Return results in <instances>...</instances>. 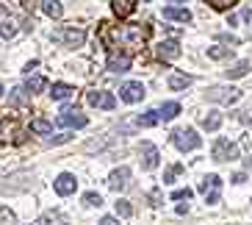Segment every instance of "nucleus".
<instances>
[{"mask_svg": "<svg viewBox=\"0 0 252 225\" xmlns=\"http://www.w3.org/2000/svg\"><path fill=\"white\" fill-rule=\"evenodd\" d=\"M147 37H150V25H125L119 31V39L127 42L130 47H141L147 42Z\"/></svg>", "mask_w": 252, "mask_h": 225, "instance_id": "obj_4", "label": "nucleus"}, {"mask_svg": "<svg viewBox=\"0 0 252 225\" xmlns=\"http://www.w3.org/2000/svg\"><path fill=\"white\" fill-rule=\"evenodd\" d=\"M86 100H89V106H94V109H103V112H111L114 106H117V98H114L111 92H89L86 95Z\"/></svg>", "mask_w": 252, "mask_h": 225, "instance_id": "obj_10", "label": "nucleus"}, {"mask_svg": "<svg viewBox=\"0 0 252 225\" xmlns=\"http://www.w3.org/2000/svg\"><path fill=\"white\" fill-rule=\"evenodd\" d=\"M205 98L211 103H222V106H230V103H238L241 100V92L236 86H211L205 92Z\"/></svg>", "mask_w": 252, "mask_h": 225, "instance_id": "obj_2", "label": "nucleus"}, {"mask_svg": "<svg viewBox=\"0 0 252 225\" xmlns=\"http://www.w3.org/2000/svg\"><path fill=\"white\" fill-rule=\"evenodd\" d=\"M53 189H56V195L67 197V195H72L75 189H78V181H75L72 173H61L59 178L53 181Z\"/></svg>", "mask_w": 252, "mask_h": 225, "instance_id": "obj_11", "label": "nucleus"}, {"mask_svg": "<svg viewBox=\"0 0 252 225\" xmlns=\"http://www.w3.org/2000/svg\"><path fill=\"white\" fill-rule=\"evenodd\" d=\"M141 167L144 170H156L158 167V148L153 142H141Z\"/></svg>", "mask_w": 252, "mask_h": 225, "instance_id": "obj_13", "label": "nucleus"}, {"mask_svg": "<svg viewBox=\"0 0 252 225\" xmlns=\"http://www.w3.org/2000/svg\"><path fill=\"white\" fill-rule=\"evenodd\" d=\"M100 225H119V220L117 217H103V220H100Z\"/></svg>", "mask_w": 252, "mask_h": 225, "instance_id": "obj_39", "label": "nucleus"}, {"mask_svg": "<svg viewBox=\"0 0 252 225\" xmlns=\"http://www.w3.org/2000/svg\"><path fill=\"white\" fill-rule=\"evenodd\" d=\"M53 42H59L64 47H83L86 42V31L83 28H61V31H53Z\"/></svg>", "mask_w": 252, "mask_h": 225, "instance_id": "obj_1", "label": "nucleus"}, {"mask_svg": "<svg viewBox=\"0 0 252 225\" xmlns=\"http://www.w3.org/2000/svg\"><path fill=\"white\" fill-rule=\"evenodd\" d=\"M169 3H180V0H169Z\"/></svg>", "mask_w": 252, "mask_h": 225, "instance_id": "obj_45", "label": "nucleus"}, {"mask_svg": "<svg viewBox=\"0 0 252 225\" xmlns=\"http://www.w3.org/2000/svg\"><path fill=\"white\" fill-rule=\"evenodd\" d=\"M86 114H81L78 109H72V106H67L64 112L59 114V125H67V128H83L86 125Z\"/></svg>", "mask_w": 252, "mask_h": 225, "instance_id": "obj_8", "label": "nucleus"}, {"mask_svg": "<svg viewBox=\"0 0 252 225\" xmlns=\"http://www.w3.org/2000/svg\"><path fill=\"white\" fill-rule=\"evenodd\" d=\"M20 3H23L25 8H33V6H36V0H20Z\"/></svg>", "mask_w": 252, "mask_h": 225, "instance_id": "obj_42", "label": "nucleus"}, {"mask_svg": "<svg viewBox=\"0 0 252 225\" xmlns=\"http://www.w3.org/2000/svg\"><path fill=\"white\" fill-rule=\"evenodd\" d=\"M39 6H42V11H45L47 17H53V20H59V17L64 14V8H61L59 0H42Z\"/></svg>", "mask_w": 252, "mask_h": 225, "instance_id": "obj_23", "label": "nucleus"}, {"mask_svg": "<svg viewBox=\"0 0 252 225\" xmlns=\"http://www.w3.org/2000/svg\"><path fill=\"white\" fill-rule=\"evenodd\" d=\"M163 20H172V23H191V11L180 6H166L163 8Z\"/></svg>", "mask_w": 252, "mask_h": 225, "instance_id": "obj_14", "label": "nucleus"}, {"mask_svg": "<svg viewBox=\"0 0 252 225\" xmlns=\"http://www.w3.org/2000/svg\"><path fill=\"white\" fill-rule=\"evenodd\" d=\"M17 217H14V211H8L6 206H0V225H14Z\"/></svg>", "mask_w": 252, "mask_h": 225, "instance_id": "obj_32", "label": "nucleus"}, {"mask_svg": "<svg viewBox=\"0 0 252 225\" xmlns=\"http://www.w3.org/2000/svg\"><path fill=\"white\" fill-rule=\"evenodd\" d=\"M8 14V0H0V17Z\"/></svg>", "mask_w": 252, "mask_h": 225, "instance_id": "obj_40", "label": "nucleus"}, {"mask_svg": "<svg viewBox=\"0 0 252 225\" xmlns=\"http://www.w3.org/2000/svg\"><path fill=\"white\" fill-rule=\"evenodd\" d=\"M211 8H216V11H227V8H233L238 3V0H205Z\"/></svg>", "mask_w": 252, "mask_h": 225, "instance_id": "obj_29", "label": "nucleus"}, {"mask_svg": "<svg viewBox=\"0 0 252 225\" xmlns=\"http://www.w3.org/2000/svg\"><path fill=\"white\" fill-rule=\"evenodd\" d=\"M31 131L39 136H47V134H53V122L45 120V117H36V120H31Z\"/></svg>", "mask_w": 252, "mask_h": 225, "instance_id": "obj_22", "label": "nucleus"}, {"mask_svg": "<svg viewBox=\"0 0 252 225\" xmlns=\"http://www.w3.org/2000/svg\"><path fill=\"white\" fill-rule=\"evenodd\" d=\"M156 112H158V120L161 122H169V120H175V117L180 114V103L172 100V103H163L161 109H156Z\"/></svg>", "mask_w": 252, "mask_h": 225, "instance_id": "obj_17", "label": "nucleus"}, {"mask_svg": "<svg viewBox=\"0 0 252 225\" xmlns=\"http://www.w3.org/2000/svg\"><path fill=\"white\" fill-rule=\"evenodd\" d=\"M111 8H114V14L117 17H122V20H125V17H130L133 14V3H130V0H111Z\"/></svg>", "mask_w": 252, "mask_h": 225, "instance_id": "obj_20", "label": "nucleus"}, {"mask_svg": "<svg viewBox=\"0 0 252 225\" xmlns=\"http://www.w3.org/2000/svg\"><path fill=\"white\" fill-rule=\"evenodd\" d=\"M136 122H139L141 128H153V125H158L161 120H158V112H144V114H141V117H139Z\"/></svg>", "mask_w": 252, "mask_h": 225, "instance_id": "obj_27", "label": "nucleus"}, {"mask_svg": "<svg viewBox=\"0 0 252 225\" xmlns=\"http://www.w3.org/2000/svg\"><path fill=\"white\" fill-rule=\"evenodd\" d=\"M127 178H130V170H127V167H119V170H114V173L108 175V187L119 192V189L127 187Z\"/></svg>", "mask_w": 252, "mask_h": 225, "instance_id": "obj_15", "label": "nucleus"}, {"mask_svg": "<svg viewBox=\"0 0 252 225\" xmlns=\"http://www.w3.org/2000/svg\"><path fill=\"white\" fill-rule=\"evenodd\" d=\"M156 53H158V59H163V61L178 59V56H180V45H178V42H161Z\"/></svg>", "mask_w": 252, "mask_h": 225, "instance_id": "obj_16", "label": "nucleus"}, {"mask_svg": "<svg viewBox=\"0 0 252 225\" xmlns=\"http://www.w3.org/2000/svg\"><path fill=\"white\" fill-rule=\"evenodd\" d=\"M69 139H72V134H59V136H50L47 145H64V142H69Z\"/></svg>", "mask_w": 252, "mask_h": 225, "instance_id": "obj_37", "label": "nucleus"}, {"mask_svg": "<svg viewBox=\"0 0 252 225\" xmlns=\"http://www.w3.org/2000/svg\"><path fill=\"white\" fill-rule=\"evenodd\" d=\"M247 170H250V173H252V158H247Z\"/></svg>", "mask_w": 252, "mask_h": 225, "instance_id": "obj_43", "label": "nucleus"}, {"mask_svg": "<svg viewBox=\"0 0 252 225\" xmlns=\"http://www.w3.org/2000/svg\"><path fill=\"white\" fill-rule=\"evenodd\" d=\"M144 3H147V0H144Z\"/></svg>", "mask_w": 252, "mask_h": 225, "instance_id": "obj_46", "label": "nucleus"}, {"mask_svg": "<svg viewBox=\"0 0 252 225\" xmlns=\"http://www.w3.org/2000/svg\"><path fill=\"white\" fill-rule=\"evenodd\" d=\"M0 134L6 136V139H11V142H25V131L20 125H17V120H3L0 122Z\"/></svg>", "mask_w": 252, "mask_h": 225, "instance_id": "obj_12", "label": "nucleus"}, {"mask_svg": "<svg viewBox=\"0 0 252 225\" xmlns=\"http://www.w3.org/2000/svg\"><path fill=\"white\" fill-rule=\"evenodd\" d=\"M117 214H119V217H130V214H133L130 203H127V200H119V203H117Z\"/></svg>", "mask_w": 252, "mask_h": 225, "instance_id": "obj_35", "label": "nucleus"}, {"mask_svg": "<svg viewBox=\"0 0 252 225\" xmlns=\"http://www.w3.org/2000/svg\"><path fill=\"white\" fill-rule=\"evenodd\" d=\"M211 156H214V161H233V158H238V148L230 139H216L214 142V150H211Z\"/></svg>", "mask_w": 252, "mask_h": 225, "instance_id": "obj_6", "label": "nucleus"}, {"mask_svg": "<svg viewBox=\"0 0 252 225\" xmlns=\"http://www.w3.org/2000/svg\"><path fill=\"white\" fill-rule=\"evenodd\" d=\"M150 200H153V206H158V203H161V192H158V189L156 192H150Z\"/></svg>", "mask_w": 252, "mask_h": 225, "instance_id": "obj_38", "label": "nucleus"}, {"mask_svg": "<svg viewBox=\"0 0 252 225\" xmlns=\"http://www.w3.org/2000/svg\"><path fill=\"white\" fill-rule=\"evenodd\" d=\"M180 173H183V164H172V167H166V173H163V184H172V181L178 178Z\"/></svg>", "mask_w": 252, "mask_h": 225, "instance_id": "obj_31", "label": "nucleus"}, {"mask_svg": "<svg viewBox=\"0 0 252 225\" xmlns=\"http://www.w3.org/2000/svg\"><path fill=\"white\" fill-rule=\"evenodd\" d=\"M247 181V175L244 173H238V175H233V184H244Z\"/></svg>", "mask_w": 252, "mask_h": 225, "instance_id": "obj_41", "label": "nucleus"}, {"mask_svg": "<svg viewBox=\"0 0 252 225\" xmlns=\"http://www.w3.org/2000/svg\"><path fill=\"white\" fill-rule=\"evenodd\" d=\"M191 75H183V73H175L169 78V89H175V92H180V89H186V86H191Z\"/></svg>", "mask_w": 252, "mask_h": 225, "instance_id": "obj_24", "label": "nucleus"}, {"mask_svg": "<svg viewBox=\"0 0 252 225\" xmlns=\"http://www.w3.org/2000/svg\"><path fill=\"white\" fill-rule=\"evenodd\" d=\"M72 86L69 83H53V89H50V95H53V100H67L69 95H72Z\"/></svg>", "mask_w": 252, "mask_h": 225, "instance_id": "obj_25", "label": "nucleus"}, {"mask_svg": "<svg viewBox=\"0 0 252 225\" xmlns=\"http://www.w3.org/2000/svg\"><path fill=\"white\" fill-rule=\"evenodd\" d=\"M8 100H11V106H25V103H28V92H25V89H14L11 95H8Z\"/></svg>", "mask_w": 252, "mask_h": 225, "instance_id": "obj_30", "label": "nucleus"}, {"mask_svg": "<svg viewBox=\"0 0 252 225\" xmlns=\"http://www.w3.org/2000/svg\"><path fill=\"white\" fill-rule=\"evenodd\" d=\"M33 225H69V223H67V217H64L61 211H45Z\"/></svg>", "mask_w": 252, "mask_h": 225, "instance_id": "obj_18", "label": "nucleus"}, {"mask_svg": "<svg viewBox=\"0 0 252 225\" xmlns=\"http://www.w3.org/2000/svg\"><path fill=\"white\" fill-rule=\"evenodd\" d=\"M191 189L186 187V189H178V192H172V200H191Z\"/></svg>", "mask_w": 252, "mask_h": 225, "instance_id": "obj_36", "label": "nucleus"}, {"mask_svg": "<svg viewBox=\"0 0 252 225\" xmlns=\"http://www.w3.org/2000/svg\"><path fill=\"white\" fill-rule=\"evenodd\" d=\"M200 192L205 197V203H219V197H222V178L219 175H205L200 184Z\"/></svg>", "mask_w": 252, "mask_h": 225, "instance_id": "obj_5", "label": "nucleus"}, {"mask_svg": "<svg viewBox=\"0 0 252 225\" xmlns=\"http://www.w3.org/2000/svg\"><path fill=\"white\" fill-rule=\"evenodd\" d=\"M144 95H147V89H144L141 81H127V83L119 86V98L125 100V103H139Z\"/></svg>", "mask_w": 252, "mask_h": 225, "instance_id": "obj_7", "label": "nucleus"}, {"mask_svg": "<svg viewBox=\"0 0 252 225\" xmlns=\"http://www.w3.org/2000/svg\"><path fill=\"white\" fill-rule=\"evenodd\" d=\"M247 70H250V61H236V64L230 70H224V73H227V78H244Z\"/></svg>", "mask_w": 252, "mask_h": 225, "instance_id": "obj_26", "label": "nucleus"}, {"mask_svg": "<svg viewBox=\"0 0 252 225\" xmlns=\"http://www.w3.org/2000/svg\"><path fill=\"white\" fill-rule=\"evenodd\" d=\"M0 37L3 39H14L17 37V25L14 23H3L0 25Z\"/></svg>", "mask_w": 252, "mask_h": 225, "instance_id": "obj_33", "label": "nucleus"}, {"mask_svg": "<svg viewBox=\"0 0 252 225\" xmlns=\"http://www.w3.org/2000/svg\"><path fill=\"white\" fill-rule=\"evenodd\" d=\"M133 64L130 53H119V50H108V70L111 73H127Z\"/></svg>", "mask_w": 252, "mask_h": 225, "instance_id": "obj_9", "label": "nucleus"}, {"mask_svg": "<svg viewBox=\"0 0 252 225\" xmlns=\"http://www.w3.org/2000/svg\"><path fill=\"white\" fill-rule=\"evenodd\" d=\"M208 56H211V59H227V56H233V47L214 45V47H208Z\"/></svg>", "mask_w": 252, "mask_h": 225, "instance_id": "obj_28", "label": "nucleus"}, {"mask_svg": "<svg viewBox=\"0 0 252 225\" xmlns=\"http://www.w3.org/2000/svg\"><path fill=\"white\" fill-rule=\"evenodd\" d=\"M0 98H3V83H0Z\"/></svg>", "mask_w": 252, "mask_h": 225, "instance_id": "obj_44", "label": "nucleus"}, {"mask_svg": "<svg viewBox=\"0 0 252 225\" xmlns=\"http://www.w3.org/2000/svg\"><path fill=\"white\" fill-rule=\"evenodd\" d=\"M200 125L205 128V131H219V125H222V114L219 112H208L205 117L200 120Z\"/></svg>", "mask_w": 252, "mask_h": 225, "instance_id": "obj_21", "label": "nucleus"}, {"mask_svg": "<svg viewBox=\"0 0 252 225\" xmlns=\"http://www.w3.org/2000/svg\"><path fill=\"white\" fill-rule=\"evenodd\" d=\"M83 203H86V206H103V197L97 195V192H86V195H83Z\"/></svg>", "mask_w": 252, "mask_h": 225, "instance_id": "obj_34", "label": "nucleus"}, {"mask_svg": "<svg viewBox=\"0 0 252 225\" xmlns=\"http://www.w3.org/2000/svg\"><path fill=\"white\" fill-rule=\"evenodd\" d=\"M172 142H175V148L178 150H197L202 145V139L197 136V131L194 128H178L175 134H172Z\"/></svg>", "mask_w": 252, "mask_h": 225, "instance_id": "obj_3", "label": "nucleus"}, {"mask_svg": "<svg viewBox=\"0 0 252 225\" xmlns=\"http://www.w3.org/2000/svg\"><path fill=\"white\" fill-rule=\"evenodd\" d=\"M47 89V78L42 75H28V81H25V92L28 95H36V92H45Z\"/></svg>", "mask_w": 252, "mask_h": 225, "instance_id": "obj_19", "label": "nucleus"}]
</instances>
